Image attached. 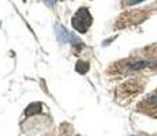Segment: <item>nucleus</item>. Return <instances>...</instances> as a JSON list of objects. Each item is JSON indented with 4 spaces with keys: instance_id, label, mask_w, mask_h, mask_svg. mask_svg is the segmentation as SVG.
Listing matches in <instances>:
<instances>
[{
    "instance_id": "f257e3e1",
    "label": "nucleus",
    "mask_w": 157,
    "mask_h": 136,
    "mask_svg": "<svg viewBox=\"0 0 157 136\" xmlns=\"http://www.w3.org/2000/svg\"><path fill=\"white\" fill-rule=\"evenodd\" d=\"M90 23H92V17L86 8H81L72 18V27L78 33H85L89 29Z\"/></svg>"
},
{
    "instance_id": "f03ea898",
    "label": "nucleus",
    "mask_w": 157,
    "mask_h": 136,
    "mask_svg": "<svg viewBox=\"0 0 157 136\" xmlns=\"http://www.w3.org/2000/svg\"><path fill=\"white\" fill-rule=\"evenodd\" d=\"M55 31H56V37H57V40H59V42L66 44L67 41H74L75 40L72 35L68 34L67 30H66L64 27H62V26H56L55 27Z\"/></svg>"
},
{
    "instance_id": "7ed1b4c3",
    "label": "nucleus",
    "mask_w": 157,
    "mask_h": 136,
    "mask_svg": "<svg viewBox=\"0 0 157 136\" xmlns=\"http://www.w3.org/2000/svg\"><path fill=\"white\" fill-rule=\"evenodd\" d=\"M87 64L86 63H83V61H78L77 63V67H75V69H77L78 72H79V74H85V72L87 71Z\"/></svg>"
},
{
    "instance_id": "20e7f679",
    "label": "nucleus",
    "mask_w": 157,
    "mask_h": 136,
    "mask_svg": "<svg viewBox=\"0 0 157 136\" xmlns=\"http://www.w3.org/2000/svg\"><path fill=\"white\" fill-rule=\"evenodd\" d=\"M146 64H149V63H147V61H137V63L130 64V68H131V69H141V68H144Z\"/></svg>"
},
{
    "instance_id": "39448f33",
    "label": "nucleus",
    "mask_w": 157,
    "mask_h": 136,
    "mask_svg": "<svg viewBox=\"0 0 157 136\" xmlns=\"http://www.w3.org/2000/svg\"><path fill=\"white\" fill-rule=\"evenodd\" d=\"M149 102H152V104L157 105V94H155V95L150 97V98H149Z\"/></svg>"
},
{
    "instance_id": "423d86ee",
    "label": "nucleus",
    "mask_w": 157,
    "mask_h": 136,
    "mask_svg": "<svg viewBox=\"0 0 157 136\" xmlns=\"http://www.w3.org/2000/svg\"><path fill=\"white\" fill-rule=\"evenodd\" d=\"M141 2H144V0H127V3L128 4H138V3H141Z\"/></svg>"
},
{
    "instance_id": "0eeeda50",
    "label": "nucleus",
    "mask_w": 157,
    "mask_h": 136,
    "mask_svg": "<svg viewBox=\"0 0 157 136\" xmlns=\"http://www.w3.org/2000/svg\"><path fill=\"white\" fill-rule=\"evenodd\" d=\"M47 3H48V4H55L56 0H47Z\"/></svg>"
}]
</instances>
